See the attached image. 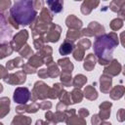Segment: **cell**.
Wrapping results in <instances>:
<instances>
[{
	"mask_svg": "<svg viewBox=\"0 0 125 125\" xmlns=\"http://www.w3.org/2000/svg\"><path fill=\"white\" fill-rule=\"evenodd\" d=\"M79 36H80V33H79V31H78L77 29H75V30L69 29V30L67 31V34H66L67 39H69V40L71 39L72 41H74V40L78 39V38H79Z\"/></svg>",
	"mask_w": 125,
	"mask_h": 125,
	"instance_id": "cell-27",
	"label": "cell"
},
{
	"mask_svg": "<svg viewBox=\"0 0 125 125\" xmlns=\"http://www.w3.org/2000/svg\"><path fill=\"white\" fill-rule=\"evenodd\" d=\"M122 25H123V21H122L120 19H115V20H113V21L110 22V27H111L113 30L119 29L120 27H122Z\"/></svg>",
	"mask_w": 125,
	"mask_h": 125,
	"instance_id": "cell-29",
	"label": "cell"
},
{
	"mask_svg": "<svg viewBox=\"0 0 125 125\" xmlns=\"http://www.w3.org/2000/svg\"><path fill=\"white\" fill-rule=\"evenodd\" d=\"M30 92L25 87H19L14 92V101L18 104H26V102L29 100Z\"/></svg>",
	"mask_w": 125,
	"mask_h": 125,
	"instance_id": "cell-3",
	"label": "cell"
},
{
	"mask_svg": "<svg viewBox=\"0 0 125 125\" xmlns=\"http://www.w3.org/2000/svg\"><path fill=\"white\" fill-rule=\"evenodd\" d=\"M73 48H74L73 43L68 42L67 40H65L64 43L62 44L61 47H60V53H61V55H67L73 50Z\"/></svg>",
	"mask_w": 125,
	"mask_h": 125,
	"instance_id": "cell-14",
	"label": "cell"
},
{
	"mask_svg": "<svg viewBox=\"0 0 125 125\" xmlns=\"http://www.w3.org/2000/svg\"><path fill=\"white\" fill-rule=\"evenodd\" d=\"M121 66L119 64V62L116 60H113V62L104 68V73H110L111 75H117L120 72Z\"/></svg>",
	"mask_w": 125,
	"mask_h": 125,
	"instance_id": "cell-9",
	"label": "cell"
},
{
	"mask_svg": "<svg viewBox=\"0 0 125 125\" xmlns=\"http://www.w3.org/2000/svg\"><path fill=\"white\" fill-rule=\"evenodd\" d=\"M20 54L23 57V58H28L29 56L32 55V50L30 49V47L28 45H25L23 47V49L21 51H20Z\"/></svg>",
	"mask_w": 125,
	"mask_h": 125,
	"instance_id": "cell-32",
	"label": "cell"
},
{
	"mask_svg": "<svg viewBox=\"0 0 125 125\" xmlns=\"http://www.w3.org/2000/svg\"><path fill=\"white\" fill-rule=\"evenodd\" d=\"M31 119L26 116H16L12 121V125H29Z\"/></svg>",
	"mask_w": 125,
	"mask_h": 125,
	"instance_id": "cell-16",
	"label": "cell"
},
{
	"mask_svg": "<svg viewBox=\"0 0 125 125\" xmlns=\"http://www.w3.org/2000/svg\"><path fill=\"white\" fill-rule=\"evenodd\" d=\"M40 107L41 108H43V109H45V108H50L51 107V103H43V104H40Z\"/></svg>",
	"mask_w": 125,
	"mask_h": 125,
	"instance_id": "cell-42",
	"label": "cell"
},
{
	"mask_svg": "<svg viewBox=\"0 0 125 125\" xmlns=\"http://www.w3.org/2000/svg\"><path fill=\"white\" fill-rule=\"evenodd\" d=\"M121 41H122V44L125 48V32H122L121 33Z\"/></svg>",
	"mask_w": 125,
	"mask_h": 125,
	"instance_id": "cell-43",
	"label": "cell"
},
{
	"mask_svg": "<svg viewBox=\"0 0 125 125\" xmlns=\"http://www.w3.org/2000/svg\"><path fill=\"white\" fill-rule=\"evenodd\" d=\"M4 81L9 84H21L25 81V74L21 71H18L16 73L10 74L9 76L7 75Z\"/></svg>",
	"mask_w": 125,
	"mask_h": 125,
	"instance_id": "cell-6",
	"label": "cell"
},
{
	"mask_svg": "<svg viewBox=\"0 0 125 125\" xmlns=\"http://www.w3.org/2000/svg\"><path fill=\"white\" fill-rule=\"evenodd\" d=\"M27 31L25 29L21 30V32H19L14 39L11 41V47L13 48V50L15 51H20V49L21 48V46L23 45V43H25L26 39H27Z\"/></svg>",
	"mask_w": 125,
	"mask_h": 125,
	"instance_id": "cell-4",
	"label": "cell"
},
{
	"mask_svg": "<svg viewBox=\"0 0 125 125\" xmlns=\"http://www.w3.org/2000/svg\"><path fill=\"white\" fill-rule=\"evenodd\" d=\"M90 45H91V42H90L88 39H82V40L79 42V44H78L77 46L82 47V48L85 50V49H88V48L90 47Z\"/></svg>",
	"mask_w": 125,
	"mask_h": 125,
	"instance_id": "cell-34",
	"label": "cell"
},
{
	"mask_svg": "<svg viewBox=\"0 0 125 125\" xmlns=\"http://www.w3.org/2000/svg\"><path fill=\"white\" fill-rule=\"evenodd\" d=\"M124 91H125V88H124V87H122V86H116V87H114L113 90L111 91L110 97H111L113 100L120 99V98L123 96Z\"/></svg>",
	"mask_w": 125,
	"mask_h": 125,
	"instance_id": "cell-17",
	"label": "cell"
},
{
	"mask_svg": "<svg viewBox=\"0 0 125 125\" xmlns=\"http://www.w3.org/2000/svg\"><path fill=\"white\" fill-rule=\"evenodd\" d=\"M9 106H10V101L8 98H2L1 99V117H4L9 112Z\"/></svg>",
	"mask_w": 125,
	"mask_h": 125,
	"instance_id": "cell-18",
	"label": "cell"
},
{
	"mask_svg": "<svg viewBox=\"0 0 125 125\" xmlns=\"http://www.w3.org/2000/svg\"><path fill=\"white\" fill-rule=\"evenodd\" d=\"M84 93H85L86 98H87V99H89V100H95V99H97V97H98L96 90H95L93 87H91V86L86 87V88H85Z\"/></svg>",
	"mask_w": 125,
	"mask_h": 125,
	"instance_id": "cell-21",
	"label": "cell"
},
{
	"mask_svg": "<svg viewBox=\"0 0 125 125\" xmlns=\"http://www.w3.org/2000/svg\"><path fill=\"white\" fill-rule=\"evenodd\" d=\"M21 65H22V61L20 58H17L15 60H12V61L7 62V68L8 69H13L15 67H19V66H21Z\"/></svg>",
	"mask_w": 125,
	"mask_h": 125,
	"instance_id": "cell-22",
	"label": "cell"
},
{
	"mask_svg": "<svg viewBox=\"0 0 125 125\" xmlns=\"http://www.w3.org/2000/svg\"><path fill=\"white\" fill-rule=\"evenodd\" d=\"M125 6V1H112L110 3V9L113 12H119Z\"/></svg>",
	"mask_w": 125,
	"mask_h": 125,
	"instance_id": "cell-24",
	"label": "cell"
},
{
	"mask_svg": "<svg viewBox=\"0 0 125 125\" xmlns=\"http://www.w3.org/2000/svg\"><path fill=\"white\" fill-rule=\"evenodd\" d=\"M100 125H111L110 123H108V122H104L103 124H100Z\"/></svg>",
	"mask_w": 125,
	"mask_h": 125,
	"instance_id": "cell-45",
	"label": "cell"
},
{
	"mask_svg": "<svg viewBox=\"0 0 125 125\" xmlns=\"http://www.w3.org/2000/svg\"><path fill=\"white\" fill-rule=\"evenodd\" d=\"M83 56H84V49H81V47L77 46V49H76V50L74 51V53H73L74 59L77 60V61H81L82 58H83Z\"/></svg>",
	"mask_w": 125,
	"mask_h": 125,
	"instance_id": "cell-30",
	"label": "cell"
},
{
	"mask_svg": "<svg viewBox=\"0 0 125 125\" xmlns=\"http://www.w3.org/2000/svg\"><path fill=\"white\" fill-rule=\"evenodd\" d=\"M99 1H84L81 5V12L85 15L89 14L93 9L99 5Z\"/></svg>",
	"mask_w": 125,
	"mask_h": 125,
	"instance_id": "cell-8",
	"label": "cell"
},
{
	"mask_svg": "<svg viewBox=\"0 0 125 125\" xmlns=\"http://www.w3.org/2000/svg\"><path fill=\"white\" fill-rule=\"evenodd\" d=\"M86 81H87V78L84 75L79 74V75L75 76V78L73 80V85L75 87H81V86H83L86 83Z\"/></svg>",
	"mask_w": 125,
	"mask_h": 125,
	"instance_id": "cell-23",
	"label": "cell"
},
{
	"mask_svg": "<svg viewBox=\"0 0 125 125\" xmlns=\"http://www.w3.org/2000/svg\"><path fill=\"white\" fill-rule=\"evenodd\" d=\"M94 66H95V57L93 54H89V56L85 60L84 68H86L87 70H92Z\"/></svg>",
	"mask_w": 125,
	"mask_h": 125,
	"instance_id": "cell-19",
	"label": "cell"
},
{
	"mask_svg": "<svg viewBox=\"0 0 125 125\" xmlns=\"http://www.w3.org/2000/svg\"><path fill=\"white\" fill-rule=\"evenodd\" d=\"M36 125H47V124H45L42 120H37V122H36Z\"/></svg>",
	"mask_w": 125,
	"mask_h": 125,
	"instance_id": "cell-44",
	"label": "cell"
},
{
	"mask_svg": "<svg viewBox=\"0 0 125 125\" xmlns=\"http://www.w3.org/2000/svg\"><path fill=\"white\" fill-rule=\"evenodd\" d=\"M50 89L47 87L46 84H44L43 82H36L35 85H34V89H33V93L32 95L34 96L33 97V101L36 100L37 98L39 99H44L46 98L48 95L47 94H50L48 93Z\"/></svg>",
	"mask_w": 125,
	"mask_h": 125,
	"instance_id": "cell-5",
	"label": "cell"
},
{
	"mask_svg": "<svg viewBox=\"0 0 125 125\" xmlns=\"http://www.w3.org/2000/svg\"><path fill=\"white\" fill-rule=\"evenodd\" d=\"M58 62H59L60 65H62V67H63L64 72H69V73H71V70H72V68H73V65H72V63L69 62L68 59L60 60Z\"/></svg>",
	"mask_w": 125,
	"mask_h": 125,
	"instance_id": "cell-20",
	"label": "cell"
},
{
	"mask_svg": "<svg viewBox=\"0 0 125 125\" xmlns=\"http://www.w3.org/2000/svg\"><path fill=\"white\" fill-rule=\"evenodd\" d=\"M117 118H118L119 121H123V120L125 119V110H124V109L121 108V109L118 111V113H117Z\"/></svg>",
	"mask_w": 125,
	"mask_h": 125,
	"instance_id": "cell-37",
	"label": "cell"
},
{
	"mask_svg": "<svg viewBox=\"0 0 125 125\" xmlns=\"http://www.w3.org/2000/svg\"><path fill=\"white\" fill-rule=\"evenodd\" d=\"M110 115V110L109 109H101L100 112V118L101 119H107Z\"/></svg>",
	"mask_w": 125,
	"mask_h": 125,
	"instance_id": "cell-35",
	"label": "cell"
},
{
	"mask_svg": "<svg viewBox=\"0 0 125 125\" xmlns=\"http://www.w3.org/2000/svg\"><path fill=\"white\" fill-rule=\"evenodd\" d=\"M10 5H11V1H9V0H3V1H1L0 2V9H1V11L2 12L5 11L7 8L10 7Z\"/></svg>",
	"mask_w": 125,
	"mask_h": 125,
	"instance_id": "cell-36",
	"label": "cell"
},
{
	"mask_svg": "<svg viewBox=\"0 0 125 125\" xmlns=\"http://www.w3.org/2000/svg\"><path fill=\"white\" fill-rule=\"evenodd\" d=\"M37 109H38V105L35 103H32L28 106H18L16 108V111L18 113H22L24 111H26V112H36Z\"/></svg>",
	"mask_w": 125,
	"mask_h": 125,
	"instance_id": "cell-15",
	"label": "cell"
},
{
	"mask_svg": "<svg viewBox=\"0 0 125 125\" xmlns=\"http://www.w3.org/2000/svg\"><path fill=\"white\" fill-rule=\"evenodd\" d=\"M48 74L51 76V77H56V76H58L59 75V69H58V67L54 64V65H52V68L50 69V70H48Z\"/></svg>",
	"mask_w": 125,
	"mask_h": 125,
	"instance_id": "cell-33",
	"label": "cell"
},
{
	"mask_svg": "<svg viewBox=\"0 0 125 125\" xmlns=\"http://www.w3.org/2000/svg\"><path fill=\"white\" fill-rule=\"evenodd\" d=\"M60 33H61V27L57 24H52L49 29V32L46 36V40L51 41V42H56L59 40Z\"/></svg>",
	"mask_w": 125,
	"mask_h": 125,
	"instance_id": "cell-7",
	"label": "cell"
},
{
	"mask_svg": "<svg viewBox=\"0 0 125 125\" xmlns=\"http://www.w3.org/2000/svg\"><path fill=\"white\" fill-rule=\"evenodd\" d=\"M65 22L68 27H75L76 29H78L79 27L82 26V21L80 20H78L74 15H69L67 17Z\"/></svg>",
	"mask_w": 125,
	"mask_h": 125,
	"instance_id": "cell-11",
	"label": "cell"
},
{
	"mask_svg": "<svg viewBox=\"0 0 125 125\" xmlns=\"http://www.w3.org/2000/svg\"><path fill=\"white\" fill-rule=\"evenodd\" d=\"M71 98H72V103L73 104L74 103H80L81 100H82V93L79 90L75 89L71 93Z\"/></svg>",
	"mask_w": 125,
	"mask_h": 125,
	"instance_id": "cell-26",
	"label": "cell"
},
{
	"mask_svg": "<svg viewBox=\"0 0 125 125\" xmlns=\"http://www.w3.org/2000/svg\"><path fill=\"white\" fill-rule=\"evenodd\" d=\"M68 113L70 114V116H67L66 119V123L67 125H86V122L83 119H78V117L74 116V109H71L70 111H68Z\"/></svg>",
	"mask_w": 125,
	"mask_h": 125,
	"instance_id": "cell-10",
	"label": "cell"
},
{
	"mask_svg": "<svg viewBox=\"0 0 125 125\" xmlns=\"http://www.w3.org/2000/svg\"><path fill=\"white\" fill-rule=\"evenodd\" d=\"M110 85H111V78L110 77L105 76V75L101 76V90L104 93H107L109 91Z\"/></svg>",
	"mask_w": 125,
	"mask_h": 125,
	"instance_id": "cell-13",
	"label": "cell"
},
{
	"mask_svg": "<svg viewBox=\"0 0 125 125\" xmlns=\"http://www.w3.org/2000/svg\"><path fill=\"white\" fill-rule=\"evenodd\" d=\"M70 81H71V75L69 72H64L62 74V82L65 85V86H69L70 85Z\"/></svg>",
	"mask_w": 125,
	"mask_h": 125,
	"instance_id": "cell-31",
	"label": "cell"
},
{
	"mask_svg": "<svg viewBox=\"0 0 125 125\" xmlns=\"http://www.w3.org/2000/svg\"><path fill=\"white\" fill-rule=\"evenodd\" d=\"M78 113H79V115H80L81 117H86V116L89 114V111H88L86 108H81Z\"/></svg>",
	"mask_w": 125,
	"mask_h": 125,
	"instance_id": "cell-39",
	"label": "cell"
},
{
	"mask_svg": "<svg viewBox=\"0 0 125 125\" xmlns=\"http://www.w3.org/2000/svg\"><path fill=\"white\" fill-rule=\"evenodd\" d=\"M46 3L53 13H60L62 10V6H63L62 1H47Z\"/></svg>",
	"mask_w": 125,
	"mask_h": 125,
	"instance_id": "cell-12",
	"label": "cell"
},
{
	"mask_svg": "<svg viewBox=\"0 0 125 125\" xmlns=\"http://www.w3.org/2000/svg\"><path fill=\"white\" fill-rule=\"evenodd\" d=\"M33 5H34V8H35V9L43 8V7H42V5H43V2H42V1H33Z\"/></svg>",
	"mask_w": 125,
	"mask_h": 125,
	"instance_id": "cell-41",
	"label": "cell"
},
{
	"mask_svg": "<svg viewBox=\"0 0 125 125\" xmlns=\"http://www.w3.org/2000/svg\"><path fill=\"white\" fill-rule=\"evenodd\" d=\"M42 63H43V62H42V60H40L39 56H34V57L31 58V59L29 60V62H28V64H29V65H33L34 67H37V66L41 65Z\"/></svg>",
	"mask_w": 125,
	"mask_h": 125,
	"instance_id": "cell-28",
	"label": "cell"
},
{
	"mask_svg": "<svg viewBox=\"0 0 125 125\" xmlns=\"http://www.w3.org/2000/svg\"><path fill=\"white\" fill-rule=\"evenodd\" d=\"M117 44L118 39L114 33L104 34L97 38L94 44V50L101 64H105L110 62L112 59V52Z\"/></svg>",
	"mask_w": 125,
	"mask_h": 125,
	"instance_id": "cell-1",
	"label": "cell"
},
{
	"mask_svg": "<svg viewBox=\"0 0 125 125\" xmlns=\"http://www.w3.org/2000/svg\"><path fill=\"white\" fill-rule=\"evenodd\" d=\"M38 75H39L40 77H42V78H45V77H47L49 74H48L47 69H41V70L38 72Z\"/></svg>",
	"mask_w": 125,
	"mask_h": 125,
	"instance_id": "cell-40",
	"label": "cell"
},
{
	"mask_svg": "<svg viewBox=\"0 0 125 125\" xmlns=\"http://www.w3.org/2000/svg\"><path fill=\"white\" fill-rule=\"evenodd\" d=\"M37 12L34 8L33 1H17L14 3L13 7L10 10V16L15 20L17 23L22 25L31 23L34 21Z\"/></svg>",
	"mask_w": 125,
	"mask_h": 125,
	"instance_id": "cell-2",
	"label": "cell"
},
{
	"mask_svg": "<svg viewBox=\"0 0 125 125\" xmlns=\"http://www.w3.org/2000/svg\"><path fill=\"white\" fill-rule=\"evenodd\" d=\"M100 120H101V118L99 117V115H94L92 117V124L93 125H100Z\"/></svg>",
	"mask_w": 125,
	"mask_h": 125,
	"instance_id": "cell-38",
	"label": "cell"
},
{
	"mask_svg": "<svg viewBox=\"0 0 125 125\" xmlns=\"http://www.w3.org/2000/svg\"><path fill=\"white\" fill-rule=\"evenodd\" d=\"M13 51V48L8 46V44H2L1 45V59L5 58L6 56H9Z\"/></svg>",
	"mask_w": 125,
	"mask_h": 125,
	"instance_id": "cell-25",
	"label": "cell"
}]
</instances>
